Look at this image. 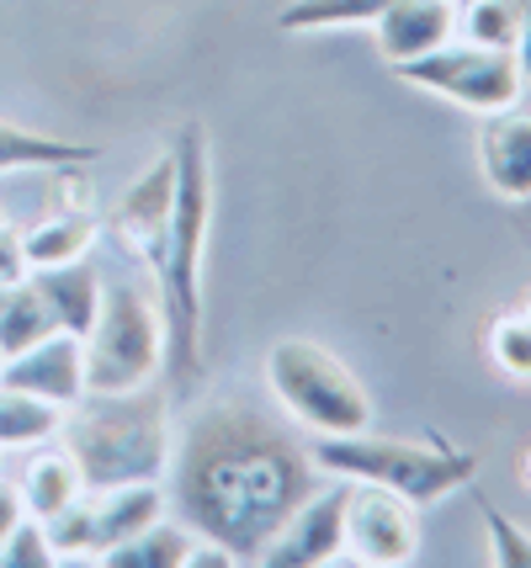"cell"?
I'll return each instance as SVG.
<instances>
[{
	"mask_svg": "<svg viewBox=\"0 0 531 568\" xmlns=\"http://www.w3.org/2000/svg\"><path fill=\"white\" fill-rule=\"evenodd\" d=\"M171 468L181 526L234 564H255L282 520L319 489L314 452L251 398L203 404L181 430Z\"/></svg>",
	"mask_w": 531,
	"mask_h": 568,
	"instance_id": "6da1fadb",
	"label": "cell"
},
{
	"mask_svg": "<svg viewBox=\"0 0 531 568\" xmlns=\"http://www.w3.org/2000/svg\"><path fill=\"white\" fill-rule=\"evenodd\" d=\"M176 207L165 229V250L154 266V297L165 320V372L176 388H197L203 377V255L213 234V154L203 123L176 133Z\"/></svg>",
	"mask_w": 531,
	"mask_h": 568,
	"instance_id": "7a4b0ae2",
	"label": "cell"
},
{
	"mask_svg": "<svg viewBox=\"0 0 531 568\" xmlns=\"http://www.w3.org/2000/svg\"><path fill=\"white\" fill-rule=\"evenodd\" d=\"M59 446L75 457L85 489H118V484H160L171 473V394L139 383L123 394H85L64 409Z\"/></svg>",
	"mask_w": 531,
	"mask_h": 568,
	"instance_id": "3957f363",
	"label": "cell"
},
{
	"mask_svg": "<svg viewBox=\"0 0 531 568\" xmlns=\"http://www.w3.org/2000/svg\"><path fill=\"white\" fill-rule=\"evenodd\" d=\"M314 463L319 473H335L346 484H378L394 495L415 499V505H436V499L457 495L473 484L479 457L452 446L447 436H426V442H394V436H314Z\"/></svg>",
	"mask_w": 531,
	"mask_h": 568,
	"instance_id": "277c9868",
	"label": "cell"
},
{
	"mask_svg": "<svg viewBox=\"0 0 531 568\" xmlns=\"http://www.w3.org/2000/svg\"><path fill=\"white\" fill-rule=\"evenodd\" d=\"M266 388L314 436H356L372 430V398L335 351L319 341H277L266 351Z\"/></svg>",
	"mask_w": 531,
	"mask_h": 568,
	"instance_id": "5b68a950",
	"label": "cell"
},
{
	"mask_svg": "<svg viewBox=\"0 0 531 568\" xmlns=\"http://www.w3.org/2000/svg\"><path fill=\"white\" fill-rule=\"evenodd\" d=\"M165 367V320L160 297L133 282L102 287L96 324L85 329V394H123L154 383Z\"/></svg>",
	"mask_w": 531,
	"mask_h": 568,
	"instance_id": "8992f818",
	"label": "cell"
},
{
	"mask_svg": "<svg viewBox=\"0 0 531 568\" xmlns=\"http://www.w3.org/2000/svg\"><path fill=\"white\" fill-rule=\"evenodd\" d=\"M394 74L430 91V97L452 101L462 112H479V118L500 112V106H515L521 91H527V80L515 70V53L483 49V43H468V38H452V43L420 53L409 64H394Z\"/></svg>",
	"mask_w": 531,
	"mask_h": 568,
	"instance_id": "52a82bcc",
	"label": "cell"
},
{
	"mask_svg": "<svg viewBox=\"0 0 531 568\" xmlns=\"http://www.w3.org/2000/svg\"><path fill=\"white\" fill-rule=\"evenodd\" d=\"M346 552L367 568L415 564V552H420L415 499L378 489V484H351L346 489Z\"/></svg>",
	"mask_w": 531,
	"mask_h": 568,
	"instance_id": "ba28073f",
	"label": "cell"
},
{
	"mask_svg": "<svg viewBox=\"0 0 531 568\" xmlns=\"http://www.w3.org/2000/svg\"><path fill=\"white\" fill-rule=\"evenodd\" d=\"M346 478L319 484L314 495L277 526V537L261 547V568H319L346 552Z\"/></svg>",
	"mask_w": 531,
	"mask_h": 568,
	"instance_id": "9c48e42d",
	"label": "cell"
},
{
	"mask_svg": "<svg viewBox=\"0 0 531 568\" xmlns=\"http://www.w3.org/2000/svg\"><path fill=\"white\" fill-rule=\"evenodd\" d=\"M171 207H176V149L154 154L144 175L127 186L118 207L106 213L112 234L123 240V250H133L144 266H160V250H165V229H171Z\"/></svg>",
	"mask_w": 531,
	"mask_h": 568,
	"instance_id": "30bf717a",
	"label": "cell"
},
{
	"mask_svg": "<svg viewBox=\"0 0 531 568\" xmlns=\"http://www.w3.org/2000/svg\"><path fill=\"white\" fill-rule=\"evenodd\" d=\"M6 388H22L32 398H49L53 409H70L85 398V341L70 329H53L43 341H32L27 351L6 356L0 367Z\"/></svg>",
	"mask_w": 531,
	"mask_h": 568,
	"instance_id": "8fae6325",
	"label": "cell"
},
{
	"mask_svg": "<svg viewBox=\"0 0 531 568\" xmlns=\"http://www.w3.org/2000/svg\"><path fill=\"white\" fill-rule=\"evenodd\" d=\"M479 171L506 202H531V106H500L479 128Z\"/></svg>",
	"mask_w": 531,
	"mask_h": 568,
	"instance_id": "7c38bea8",
	"label": "cell"
},
{
	"mask_svg": "<svg viewBox=\"0 0 531 568\" xmlns=\"http://www.w3.org/2000/svg\"><path fill=\"white\" fill-rule=\"evenodd\" d=\"M372 32H378V53L388 64H409L457 38V0H388Z\"/></svg>",
	"mask_w": 531,
	"mask_h": 568,
	"instance_id": "4fadbf2b",
	"label": "cell"
},
{
	"mask_svg": "<svg viewBox=\"0 0 531 568\" xmlns=\"http://www.w3.org/2000/svg\"><path fill=\"white\" fill-rule=\"evenodd\" d=\"M27 276L43 293L53 324L85 341V329L96 324V308H102V272L85 255H75V261H59V266H32Z\"/></svg>",
	"mask_w": 531,
	"mask_h": 568,
	"instance_id": "5bb4252c",
	"label": "cell"
},
{
	"mask_svg": "<svg viewBox=\"0 0 531 568\" xmlns=\"http://www.w3.org/2000/svg\"><path fill=\"white\" fill-rule=\"evenodd\" d=\"M102 234V219L96 207H53L49 219H38L32 229H22V255L27 272L32 266H59V261H75L96 245Z\"/></svg>",
	"mask_w": 531,
	"mask_h": 568,
	"instance_id": "9a60e30c",
	"label": "cell"
},
{
	"mask_svg": "<svg viewBox=\"0 0 531 568\" xmlns=\"http://www.w3.org/2000/svg\"><path fill=\"white\" fill-rule=\"evenodd\" d=\"M102 149L75 144L59 133H38L22 123H0V175L6 171H53V165H96Z\"/></svg>",
	"mask_w": 531,
	"mask_h": 568,
	"instance_id": "2e32d148",
	"label": "cell"
},
{
	"mask_svg": "<svg viewBox=\"0 0 531 568\" xmlns=\"http://www.w3.org/2000/svg\"><path fill=\"white\" fill-rule=\"evenodd\" d=\"M17 495H22V510L38 520L59 516L64 505H75L85 495V478H80L75 457L64 452V446H53V452H38L32 463L22 468V484H17Z\"/></svg>",
	"mask_w": 531,
	"mask_h": 568,
	"instance_id": "e0dca14e",
	"label": "cell"
},
{
	"mask_svg": "<svg viewBox=\"0 0 531 568\" xmlns=\"http://www.w3.org/2000/svg\"><path fill=\"white\" fill-rule=\"evenodd\" d=\"M192 558V531L186 526H171V520L160 516L154 526H144L139 537H127L118 542L112 552H102L96 564L102 568H186Z\"/></svg>",
	"mask_w": 531,
	"mask_h": 568,
	"instance_id": "ac0fdd59",
	"label": "cell"
},
{
	"mask_svg": "<svg viewBox=\"0 0 531 568\" xmlns=\"http://www.w3.org/2000/svg\"><path fill=\"white\" fill-rule=\"evenodd\" d=\"M59 420H64V409H53L49 398H32L0 383V452L43 446L49 436H59Z\"/></svg>",
	"mask_w": 531,
	"mask_h": 568,
	"instance_id": "d6986e66",
	"label": "cell"
},
{
	"mask_svg": "<svg viewBox=\"0 0 531 568\" xmlns=\"http://www.w3.org/2000/svg\"><path fill=\"white\" fill-rule=\"evenodd\" d=\"M388 0H287L277 11L282 32H329V27H372Z\"/></svg>",
	"mask_w": 531,
	"mask_h": 568,
	"instance_id": "ffe728a7",
	"label": "cell"
},
{
	"mask_svg": "<svg viewBox=\"0 0 531 568\" xmlns=\"http://www.w3.org/2000/svg\"><path fill=\"white\" fill-rule=\"evenodd\" d=\"M527 0H457V32L483 49H515Z\"/></svg>",
	"mask_w": 531,
	"mask_h": 568,
	"instance_id": "44dd1931",
	"label": "cell"
},
{
	"mask_svg": "<svg viewBox=\"0 0 531 568\" xmlns=\"http://www.w3.org/2000/svg\"><path fill=\"white\" fill-rule=\"evenodd\" d=\"M489 362L506 372L510 383H531V320L510 308L489 324Z\"/></svg>",
	"mask_w": 531,
	"mask_h": 568,
	"instance_id": "7402d4cb",
	"label": "cell"
},
{
	"mask_svg": "<svg viewBox=\"0 0 531 568\" xmlns=\"http://www.w3.org/2000/svg\"><path fill=\"white\" fill-rule=\"evenodd\" d=\"M479 510H483V526H489V564L531 568V531H521V526H515L500 505H489V499H479Z\"/></svg>",
	"mask_w": 531,
	"mask_h": 568,
	"instance_id": "603a6c76",
	"label": "cell"
},
{
	"mask_svg": "<svg viewBox=\"0 0 531 568\" xmlns=\"http://www.w3.org/2000/svg\"><path fill=\"white\" fill-rule=\"evenodd\" d=\"M0 564L6 568H49V564H59V552H53L43 520L38 516L17 520V526H11V537L0 542Z\"/></svg>",
	"mask_w": 531,
	"mask_h": 568,
	"instance_id": "cb8c5ba5",
	"label": "cell"
},
{
	"mask_svg": "<svg viewBox=\"0 0 531 568\" xmlns=\"http://www.w3.org/2000/svg\"><path fill=\"white\" fill-rule=\"evenodd\" d=\"M27 276V255H22V234L11 223H0V282H22Z\"/></svg>",
	"mask_w": 531,
	"mask_h": 568,
	"instance_id": "d4e9b609",
	"label": "cell"
},
{
	"mask_svg": "<svg viewBox=\"0 0 531 568\" xmlns=\"http://www.w3.org/2000/svg\"><path fill=\"white\" fill-rule=\"evenodd\" d=\"M22 516H27V510H22V495H17V484H6V478H0V542L11 537V526H17Z\"/></svg>",
	"mask_w": 531,
	"mask_h": 568,
	"instance_id": "484cf974",
	"label": "cell"
},
{
	"mask_svg": "<svg viewBox=\"0 0 531 568\" xmlns=\"http://www.w3.org/2000/svg\"><path fill=\"white\" fill-rule=\"evenodd\" d=\"M515 70H521V80L531 85V0H527V17H521V32H515Z\"/></svg>",
	"mask_w": 531,
	"mask_h": 568,
	"instance_id": "4316f807",
	"label": "cell"
},
{
	"mask_svg": "<svg viewBox=\"0 0 531 568\" xmlns=\"http://www.w3.org/2000/svg\"><path fill=\"white\" fill-rule=\"evenodd\" d=\"M521 484H527V489H531V446H527V452H521Z\"/></svg>",
	"mask_w": 531,
	"mask_h": 568,
	"instance_id": "83f0119b",
	"label": "cell"
},
{
	"mask_svg": "<svg viewBox=\"0 0 531 568\" xmlns=\"http://www.w3.org/2000/svg\"><path fill=\"white\" fill-rule=\"evenodd\" d=\"M521 314H527V320H531V293H527V303H521Z\"/></svg>",
	"mask_w": 531,
	"mask_h": 568,
	"instance_id": "f1b7e54d",
	"label": "cell"
},
{
	"mask_svg": "<svg viewBox=\"0 0 531 568\" xmlns=\"http://www.w3.org/2000/svg\"><path fill=\"white\" fill-rule=\"evenodd\" d=\"M0 367H6V356H0Z\"/></svg>",
	"mask_w": 531,
	"mask_h": 568,
	"instance_id": "f546056e",
	"label": "cell"
},
{
	"mask_svg": "<svg viewBox=\"0 0 531 568\" xmlns=\"http://www.w3.org/2000/svg\"><path fill=\"white\" fill-rule=\"evenodd\" d=\"M0 223H6V213H0Z\"/></svg>",
	"mask_w": 531,
	"mask_h": 568,
	"instance_id": "4dcf8cb0",
	"label": "cell"
}]
</instances>
